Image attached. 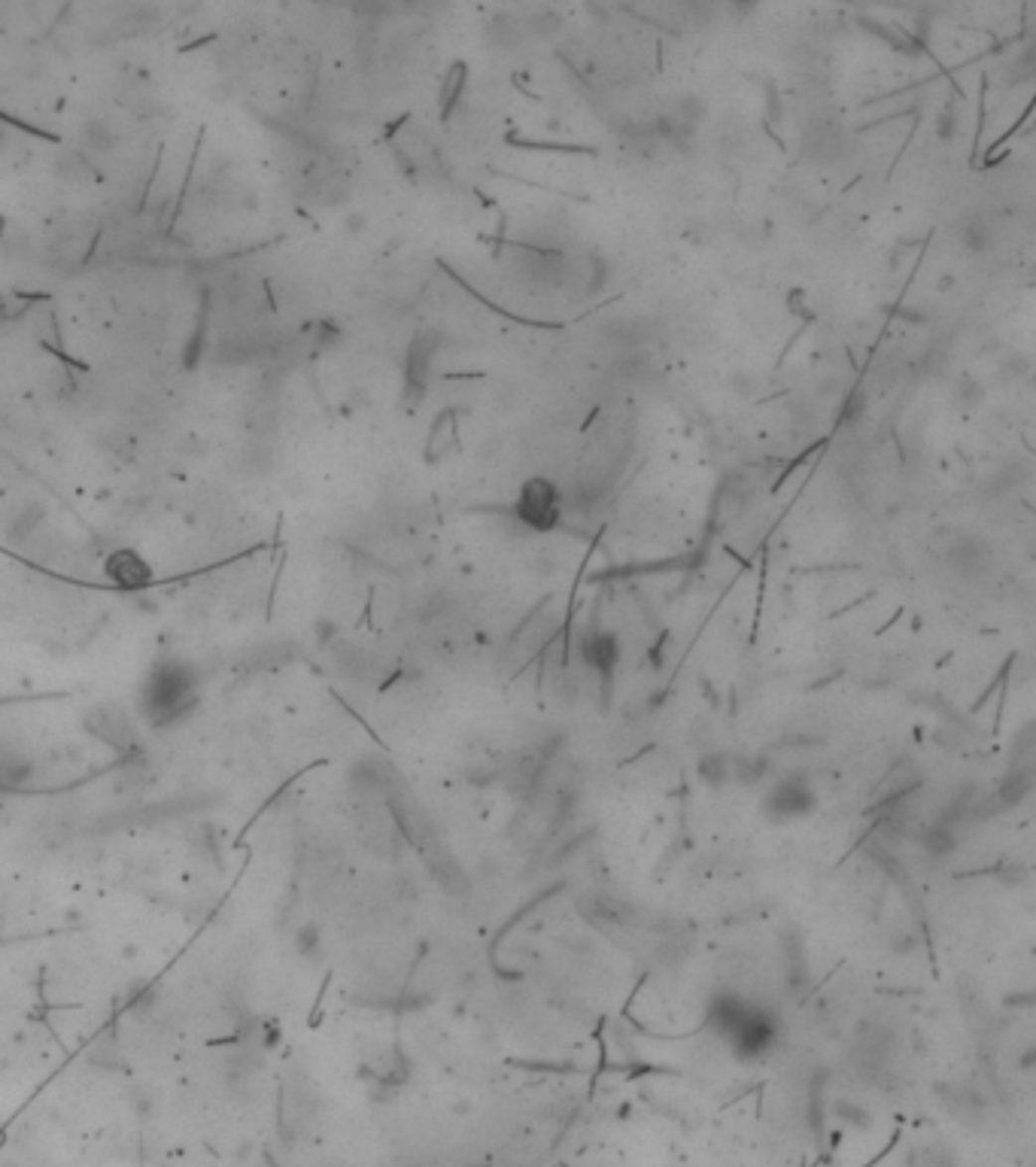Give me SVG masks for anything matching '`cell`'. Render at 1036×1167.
<instances>
[{"label":"cell","mask_w":1036,"mask_h":1167,"mask_svg":"<svg viewBox=\"0 0 1036 1167\" xmlns=\"http://www.w3.org/2000/svg\"><path fill=\"white\" fill-rule=\"evenodd\" d=\"M708 1028L742 1065L767 1061L781 1040V1019L739 991L721 988L708 1000Z\"/></svg>","instance_id":"6da1fadb"},{"label":"cell","mask_w":1036,"mask_h":1167,"mask_svg":"<svg viewBox=\"0 0 1036 1167\" xmlns=\"http://www.w3.org/2000/svg\"><path fill=\"white\" fill-rule=\"evenodd\" d=\"M817 812V790L796 775H784L773 781L763 793V815L776 824L805 821Z\"/></svg>","instance_id":"7a4b0ae2"},{"label":"cell","mask_w":1036,"mask_h":1167,"mask_svg":"<svg viewBox=\"0 0 1036 1167\" xmlns=\"http://www.w3.org/2000/svg\"><path fill=\"white\" fill-rule=\"evenodd\" d=\"M514 514L535 533H551L563 514V493L548 477H529L517 496Z\"/></svg>","instance_id":"3957f363"},{"label":"cell","mask_w":1036,"mask_h":1167,"mask_svg":"<svg viewBox=\"0 0 1036 1167\" xmlns=\"http://www.w3.org/2000/svg\"><path fill=\"white\" fill-rule=\"evenodd\" d=\"M192 697H195V687L180 669H161L152 675V681H146L143 709L146 715H152V721H168L177 718L183 709H189Z\"/></svg>","instance_id":"277c9868"},{"label":"cell","mask_w":1036,"mask_h":1167,"mask_svg":"<svg viewBox=\"0 0 1036 1167\" xmlns=\"http://www.w3.org/2000/svg\"><path fill=\"white\" fill-rule=\"evenodd\" d=\"M581 660L603 678H611L614 669L620 666V642L617 635L605 629H593L590 635L581 639Z\"/></svg>","instance_id":"5b68a950"},{"label":"cell","mask_w":1036,"mask_h":1167,"mask_svg":"<svg viewBox=\"0 0 1036 1167\" xmlns=\"http://www.w3.org/2000/svg\"><path fill=\"white\" fill-rule=\"evenodd\" d=\"M456 447V414L441 411V417L432 422V438L426 444V459L438 462Z\"/></svg>","instance_id":"8992f818"},{"label":"cell","mask_w":1036,"mask_h":1167,"mask_svg":"<svg viewBox=\"0 0 1036 1167\" xmlns=\"http://www.w3.org/2000/svg\"><path fill=\"white\" fill-rule=\"evenodd\" d=\"M960 241H963L966 250L981 252V250H988V247H991V232H988L985 223L969 220V223H963V229H960Z\"/></svg>","instance_id":"52a82bcc"},{"label":"cell","mask_w":1036,"mask_h":1167,"mask_svg":"<svg viewBox=\"0 0 1036 1167\" xmlns=\"http://www.w3.org/2000/svg\"><path fill=\"white\" fill-rule=\"evenodd\" d=\"M462 83H465V68H462V65H456V68L450 71L447 83H444V91H441V110H444V116H450V107H453V103L459 100V88H462Z\"/></svg>","instance_id":"ba28073f"}]
</instances>
